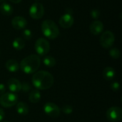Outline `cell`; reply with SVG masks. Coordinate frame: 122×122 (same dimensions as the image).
<instances>
[{"label":"cell","instance_id":"obj_31","mask_svg":"<svg viewBox=\"0 0 122 122\" xmlns=\"http://www.w3.org/2000/svg\"></svg>","mask_w":122,"mask_h":122},{"label":"cell","instance_id":"obj_1","mask_svg":"<svg viewBox=\"0 0 122 122\" xmlns=\"http://www.w3.org/2000/svg\"><path fill=\"white\" fill-rule=\"evenodd\" d=\"M31 81L36 89L46 90L50 89L54 84V76L46 71H39L34 73Z\"/></svg>","mask_w":122,"mask_h":122},{"label":"cell","instance_id":"obj_2","mask_svg":"<svg viewBox=\"0 0 122 122\" xmlns=\"http://www.w3.org/2000/svg\"><path fill=\"white\" fill-rule=\"evenodd\" d=\"M41 64V59L36 54H31L25 57L20 63L21 70L27 74L36 72Z\"/></svg>","mask_w":122,"mask_h":122},{"label":"cell","instance_id":"obj_25","mask_svg":"<svg viewBox=\"0 0 122 122\" xmlns=\"http://www.w3.org/2000/svg\"><path fill=\"white\" fill-rule=\"evenodd\" d=\"M91 16L93 19H97L100 16V11L98 9H93L91 11Z\"/></svg>","mask_w":122,"mask_h":122},{"label":"cell","instance_id":"obj_3","mask_svg":"<svg viewBox=\"0 0 122 122\" xmlns=\"http://www.w3.org/2000/svg\"><path fill=\"white\" fill-rule=\"evenodd\" d=\"M41 31L44 35L49 39H55L59 35L58 26L51 19H46L42 22Z\"/></svg>","mask_w":122,"mask_h":122},{"label":"cell","instance_id":"obj_30","mask_svg":"<svg viewBox=\"0 0 122 122\" xmlns=\"http://www.w3.org/2000/svg\"><path fill=\"white\" fill-rule=\"evenodd\" d=\"M2 1H3V0H0V2H1Z\"/></svg>","mask_w":122,"mask_h":122},{"label":"cell","instance_id":"obj_11","mask_svg":"<svg viewBox=\"0 0 122 122\" xmlns=\"http://www.w3.org/2000/svg\"><path fill=\"white\" fill-rule=\"evenodd\" d=\"M12 26L16 30H21L24 29L27 25V21L25 18L21 16H15L11 20Z\"/></svg>","mask_w":122,"mask_h":122},{"label":"cell","instance_id":"obj_23","mask_svg":"<svg viewBox=\"0 0 122 122\" xmlns=\"http://www.w3.org/2000/svg\"><path fill=\"white\" fill-rule=\"evenodd\" d=\"M62 112L66 114H70L73 112V107L71 105H64L62 107Z\"/></svg>","mask_w":122,"mask_h":122},{"label":"cell","instance_id":"obj_22","mask_svg":"<svg viewBox=\"0 0 122 122\" xmlns=\"http://www.w3.org/2000/svg\"><path fill=\"white\" fill-rule=\"evenodd\" d=\"M22 35H23V37H24V39H26V40H30L31 39V37H32V32L29 29H25L23 31Z\"/></svg>","mask_w":122,"mask_h":122},{"label":"cell","instance_id":"obj_14","mask_svg":"<svg viewBox=\"0 0 122 122\" xmlns=\"http://www.w3.org/2000/svg\"><path fill=\"white\" fill-rule=\"evenodd\" d=\"M6 68L10 72H16L19 69V63L14 59H9L6 62Z\"/></svg>","mask_w":122,"mask_h":122},{"label":"cell","instance_id":"obj_4","mask_svg":"<svg viewBox=\"0 0 122 122\" xmlns=\"http://www.w3.org/2000/svg\"><path fill=\"white\" fill-rule=\"evenodd\" d=\"M18 97L14 93H4L0 97V104L5 108L11 107L17 104Z\"/></svg>","mask_w":122,"mask_h":122},{"label":"cell","instance_id":"obj_24","mask_svg":"<svg viewBox=\"0 0 122 122\" xmlns=\"http://www.w3.org/2000/svg\"><path fill=\"white\" fill-rule=\"evenodd\" d=\"M110 87L111 89L114 91V92H117L119 90V88H120V84L119 82L117 81H114V82H112L110 85Z\"/></svg>","mask_w":122,"mask_h":122},{"label":"cell","instance_id":"obj_16","mask_svg":"<svg viewBox=\"0 0 122 122\" xmlns=\"http://www.w3.org/2000/svg\"><path fill=\"white\" fill-rule=\"evenodd\" d=\"M115 75H116V71H115L114 69H113L112 67L108 66L104 69L103 76L106 80H107V81L112 80L114 78Z\"/></svg>","mask_w":122,"mask_h":122},{"label":"cell","instance_id":"obj_7","mask_svg":"<svg viewBox=\"0 0 122 122\" xmlns=\"http://www.w3.org/2000/svg\"><path fill=\"white\" fill-rule=\"evenodd\" d=\"M107 118L111 122H119L122 118V109L119 107L109 108L107 112Z\"/></svg>","mask_w":122,"mask_h":122},{"label":"cell","instance_id":"obj_26","mask_svg":"<svg viewBox=\"0 0 122 122\" xmlns=\"http://www.w3.org/2000/svg\"><path fill=\"white\" fill-rule=\"evenodd\" d=\"M21 90H22L24 92H27L30 90V86L27 82H24L23 84H21Z\"/></svg>","mask_w":122,"mask_h":122},{"label":"cell","instance_id":"obj_8","mask_svg":"<svg viewBox=\"0 0 122 122\" xmlns=\"http://www.w3.org/2000/svg\"><path fill=\"white\" fill-rule=\"evenodd\" d=\"M44 14V8L41 3H34L29 8V15L34 19H41Z\"/></svg>","mask_w":122,"mask_h":122},{"label":"cell","instance_id":"obj_10","mask_svg":"<svg viewBox=\"0 0 122 122\" xmlns=\"http://www.w3.org/2000/svg\"><path fill=\"white\" fill-rule=\"evenodd\" d=\"M74 21V17L69 13H66L63 14L59 20V23L60 26L64 29L70 28L73 25Z\"/></svg>","mask_w":122,"mask_h":122},{"label":"cell","instance_id":"obj_13","mask_svg":"<svg viewBox=\"0 0 122 122\" xmlns=\"http://www.w3.org/2000/svg\"><path fill=\"white\" fill-rule=\"evenodd\" d=\"M9 89L12 92H18L21 89V83L15 78H11L7 81Z\"/></svg>","mask_w":122,"mask_h":122},{"label":"cell","instance_id":"obj_28","mask_svg":"<svg viewBox=\"0 0 122 122\" xmlns=\"http://www.w3.org/2000/svg\"><path fill=\"white\" fill-rule=\"evenodd\" d=\"M4 116H5V114H4V110L2 109H0V122L4 119Z\"/></svg>","mask_w":122,"mask_h":122},{"label":"cell","instance_id":"obj_12","mask_svg":"<svg viewBox=\"0 0 122 122\" xmlns=\"http://www.w3.org/2000/svg\"><path fill=\"white\" fill-rule=\"evenodd\" d=\"M104 29V24L101 21H93L89 26L90 32L94 35H99L102 32Z\"/></svg>","mask_w":122,"mask_h":122},{"label":"cell","instance_id":"obj_20","mask_svg":"<svg viewBox=\"0 0 122 122\" xmlns=\"http://www.w3.org/2000/svg\"><path fill=\"white\" fill-rule=\"evenodd\" d=\"M43 63L46 66L53 67L56 65V59L51 56H47L44 58Z\"/></svg>","mask_w":122,"mask_h":122},{"label":"cell","instance_id":"obj_18","mask_svg":"<svg viewBox=\"0 0 122 122\" xmlns=\"http://www.w3.org/2000/svg\"><path fill=\"white\" fill-rule=\"evenodd\" d=\"M16 112L20 115H26L29 112V107L24 102H19L16 104Z\"/></svg>","mask_w":122,"mask_h":122},{"label":"cell","instance_id":"obj_5","mask_svg":"<svg viewBox=\"0 0 122 122\" xmlns=\"http://www.w3.org/2000/svg\"><path fill=\"white\" fill-rule=\"evenodd\" d=\"M34 48H35L36 53L39 55L44 56L49 51L50 44H49V42L46 39L39 38L36 41Z\"/></svg>","mask_w":122,"mask_h":122},{"label":"cell","instance_id":"obj_19","mask_svg":"<svg viewBox=\"0 0 122 122\" xmlns=\"http://www.w3.org/2000/svg\"><path fill=\"white\" fill-rule=\"evenodd\" d=\"M12 46L13 47L17 50V51H20L21 49H24V47L25 46V41L22 38L20 37H17L16 38L13 42H12Z\"/></svg>","mask_w":122,"mask_h":122},{"label":"cell","instance_id":"obj_9","mask_svg":"<svg viewBox=\"0 0 122 122\" xmlns=\"http://www.w3.org/2000/svg\"><path fill=\"white\" fill-rule=\"evenodd\" d=\"M44 112L47 116L51 118H56L59 116L61 111L56 104L51 102H48L44 106Z\"/></svg>","mask_w":122,"mask_h":122},{"label":"cell","instance_id":"obj_17","mask_svg":"<svg viewBox=\"0 0 122 122\" xmlns=\"http://www.w3.org/2000/svg\"><path fill=\"white\" fill-rule=\"evenodd\" d=\"M29 99L30 101V102L33 103V104H36L38 103L40 99H41V94L40 92L38 89H34L32 90L29 95Z\"/></svg>","mask_w":122,"mask_h":122},{"label":"cell","instance_id":"obj_32","mask_svg":"<svg viewBox=\"0 0 122 122\" xmlns=\"http://www.w3.org/2000/svg\"><path fill=\"white\" fill-rule=\"evenodd\" d=\"M0 54H1V52H0Z\"/></svg>","mask_w":122,"mask_h":122},{"label":"cell","instance_id":"obj_29","mask_svg":"<svg viewBox=\"0 0 122 122\" xmlns=\"http://www.w3.org/2000/svg\"><path fill=\"white\" fill-rule=\"evenodd\" d=\"M11 2L14 3V4H19V2L21 1V0H9Z\"/></svg>","mask_w":122,"mask_h":122},{"label":"cell","instance_id":"obj_21","mask_svg":"<svg viewBox=\"0 0 122 122\" xmlns=\"http://www.w3.org/2000/svg\"><path fill=\"white\" fill-rule=\"evenodd\" d=\"M109 55L113 59H118L120 57V56H121V53H120V51L119 50V49H117V48H113V49H110V51H109Z\"/></svg>","mask_w":122,"mask_h":122},{"label":"cell","instance_id":"obj_27","mask_svg":"<svg viewBox=\"0 0 122 122\" xmlns=\"http://www.w3.org/2000/svg\"><path fill=\"white\" fill-rule=\"evenodd\" d=\"M5 91H6V87L4 84H0V95H2L3 94H4Z\"/></svg>","mask_w":122,"mask_h":122},{"label":"cell","instance_id":"obj_6","mask_svg":"<svg viewBox=\"0 0 122 122\" xmlns=\"http://www.w3.org/2000/svg\"><path fill=\"white\" fill-rule=\"evenodd\" d=\"M115 41V36L113 32L111 31H105L102 33V34L100 36L99 42L102 47L105 49L110 48L114 43Z\"/></svg>","mask_w":122,"mask_h":122},{"label":"cell","instance_id":"obj_15","mask_svg":"<svg viewBox=\"0 0 122 122\" xmlns=\"http://www.w3.org/2000/svg\"><path fill=\"white\" fill-rule=\"evenodd\" d=\"M13 7L10 4L3 2L0 5V11L4 16H10L13 13Z\"/></svg>","mask_w":122,"mask_h":122}]
</instances>
